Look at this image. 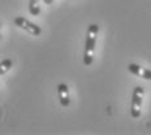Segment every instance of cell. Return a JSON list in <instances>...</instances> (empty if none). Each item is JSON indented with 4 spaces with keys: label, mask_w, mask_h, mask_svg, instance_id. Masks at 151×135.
<instances>
[{
    "label": "cell",
    "mask_w": 151,
    "mask_h": 135,
    "mask_svg": "<svg viewBox=\"0 0 151 135\" xmlns=\"http://www.w3.org/2000/svg\"><path fill=\"white\" fill-rule=\"evenodd\" d=\"M99 33V26L95 24H91L87 27L86 33V42H85V52H83V64L90 66L94 61V53H95L96 38Z\"/></svg>",
    "instance_id": "cell-1"
},
{
    "label": "cell",
    "mask_w": 151,
    "mask_h": 135,
    "mask_svg": "<svg viewBox=\"0 0 151 135\" xmlns=\"http://www.w3.org/2000/svg\"><path fill=\"white\" fill-rule=\"evenodd\" d=\"M143 96H145V89L141 86H137L133 91V99H132V106H130V116L133 118H139Z\"/></svg>",
    "instance_id": "cell-2"
},
{
    "label": "cell",
    "mask_w": 151,
    "mask_h": 135,
    "mask_svg": "<svg viewBox=\"0 0 151 135\" xmlns=\"http://www.w3.org/2000/svg\"><path fill=\"white\" fill-rule=\"evenodd\" d=\"M13 22H14L16 26H18L20 29L26 30L27 33L31 34V35H34V36H39L40 34H42V29H40L38 25L30 22L29 20H26V18H24V17H16Z\"/></svg>",
    "instance_id": "cell-3"
},
{
    "label": "cell",
    "mask_w": 151,
    "mask_h": 135,
    "mask_svg": "<svg viewBox=\"0 0 151 135\" xmlns=\"http://www.w3.org/2000/svg\"><path fill=\"white\" fill-rule=\"evenodd\" d=\"M128 70L133 75H137V77L143 78V79L151 81V70L150 69H146V68L141 66V65H137V64H129Z\"/></svg>",
    "instance_id": "cell-4"
},
{
    "label": "cell",
    "mask_w": 151,
    "mask_h": 135,
    "mask_svg": "<svg viewBox=\"0 0 151 135\" xmlns=\"http://www.w3.org/2000/svg\"><path fill=\"white\" fill-rule=\"evenodd\" d=\"M58 95L60 100L61 106H69L70 104V96H69V89L65 83L58 84Z\"/></svg>",
    "instance_id": "cell-5"
},
{
    "label": "cell",
    "mask_w": 151,
    "mask_h": 135,
    "mask_svg": "<svg viewBox=\"0 0 151 135\" xmlns=\"http://www.w3.org/2000/svg\"><path fill=\"white\" fill-rule=\"evenodd\" d=\"M13 66V61L9 60V59H5L0 62V75H4L7 71Z\"/></svg>",
    "instance_id": "cell-6"
},
{
    "label": "cell",
    "mask_w": 151,
    "mask_h": 135,
    "mask_svg": "<svg viewBox=\"0 0 151 135\" xmlns=\"http://www.w3.org/2000/svg\"><path fill=\"white\" fill-rule=\"evenodd\" d=\"M38 3H39V0H30V3H29V12H30V14L38 16L40 13V7L38 5Z\"/></svg>",
    "instance_id": "cell-7"
},
{
    "label": "cell",
    "mask_w": 151,
    "mask_h": 135,
    "mask_svg": "<svg viewBox=\"0 0 151 135\" xmlns=\"http://www.w3.org/2000/svg\"><path fill=\"white\" fill-rule=\"evenodd\" d=\"M53 3V0H45V4L46 5H50V4H52Z\"/></svg>",
    "instance_id": "cell-8"
}]
</instances>
